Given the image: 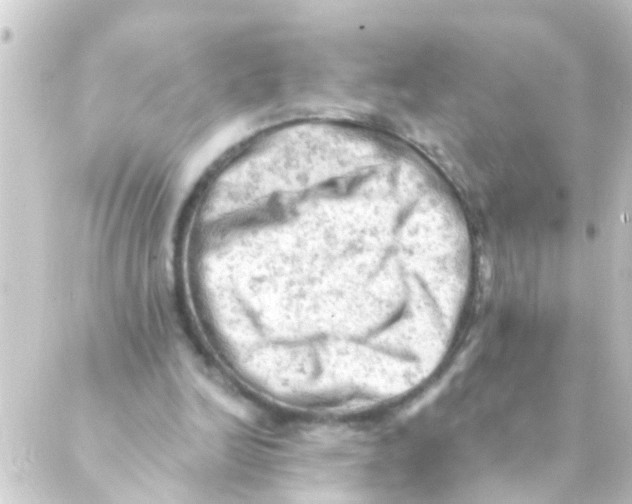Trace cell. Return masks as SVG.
Here are the masks:
<instances>
[{
    "mask_svg": "<svg viewBox=\"0 0 632 504\" xmlns=\"http://www.w3.org/2000/svg\"><path fill=\"white\" fill-rule=\"evenodd\" d=\"M251 216L272 255L242 312L267 354L324 375L388 369L433 347L467 255L448 209L387 185L324 180Z\"/></svg>",
    "mask_w": 632,
    "mask_h": 504,
    "instance_id": "1",
    "label": "cell"
}]
</instances>
